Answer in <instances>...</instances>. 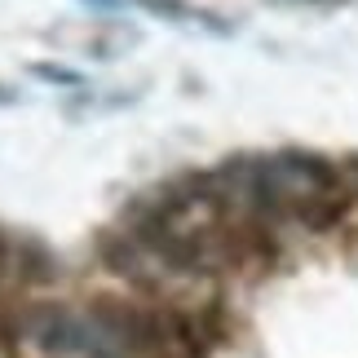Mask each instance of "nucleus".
<instances>
[{
  "label": "nucleus",
  "instance_id": "f03ea898",
  "mask_svg": "<svg viewBox=\"0 0 358 358\" xmlns=\"http://www.w3.org/2000/svg\"><path fill=\"white\" fill-rule=\"evenodd\" d=\"M266 5H274V9H341L350 0H266Z\"/></svg>",
  "mask_w": 358,
  "mask_h": 358
},
{
  "label": "nucleus",
  "instance_id": "20e7f679",
  "mask_svg": "<svg viewBox=\"0 0 358 358\" xmlns=\"http://www.w3.org/2000/svg\"><path fill=\"white\" fill-rule=\"evenodd\" d=\"M18 102V89H9V85H0V106H13Z\"/></svg>",
  "mask_w": 358,
  "mask_h": 358
},
{
  "label": "nucleus",
  "instance_id": "7ed1b4c3",
  "mask_svg": "<svg viewBox=\"0 0 358 358\" xmlns=\"http://www.w3.org/2000/svg\"><path fill=\"white\" fill-rule=\"evenodd\" d=\"M80 5H85L89 13H124L129 0H80Z\"/></svg>",
  "mask_w": 358,
  "mask_h": 358
},
{
  "label": "nucleus",
  "instance_id": "39448f33",
  "mask_svg": "<svg viewBox=\"0 0 358 358\" xmlns=\"http://www.w3.org/2000/svg\"><path fill=\"white\" fill-rule=\"evenodd\" d=\"M345 177H354V182H358V155H350V159H345Z\"/></svg>",
  "mask_w": 358,
  "mask_h": 358
},
{
  "label": "nucleus",
  "instance_id": "f257e3e1",
  "mask_svg": "<svg viewBox=\"0 0 358 358\" xmlns=\"http://www.w3.org/2000/svg\"><path fill=\"white\" fill-rule=\"evenodd\" d=\"M27 76H31V80H45V85H53V89H89L85 71L62 66V62H27Z\"/></svg>",
  "mask_w": 358,
  "mask_h": 358
}]
</instances>
